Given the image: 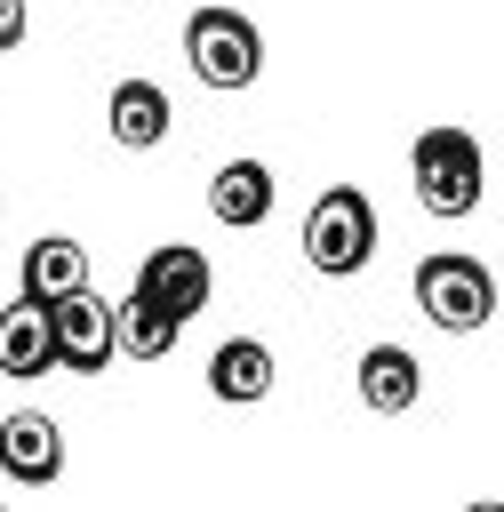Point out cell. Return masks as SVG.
Returning <instances> with one entry per match:
<instances>
[{
    "mask_svg": "<svg viewBox=\"0 0 504 512\" xmlns=\"http://www.w3.org/2000/svg\"><path fill=\"white\" fill-rule=\"evenodd\" d=\"M176 336H184V320H176L168 304H152L144 288L120 296V352H128V360H168Z\"/></svg>",
    "mask_w": 504,
    "mask_h": 512,
    "instance_id": "obj_14",
    "label": "cell"
},
{
    "mask_svg": "<svg viewBox=\"0 0 504 512\" xmlns=\"http://www.w3.org/2000/svg\"><path fill=\"white\" fill-rule=\"evenodd\" d=\"M24 32H32V8H24V0H0V56H16Z\"/></svg>",
    "mask_w": 504,
    "mask_h": 512,
    "instance_id": "obj_15",
    "label": "cell"
},
{
    "mask_svg": "<svg viewBox=\"0 0 504 512\" xmlns=\"http://www.w3.org/2000/svg\"><path fill=\"white\" fill-rule=\"evenodd\" d=\"M56 368V312L48 304H32V296H16L8 312H0V376H48Z\"/></svg>",
    "mask_w": 504,
    "mask_h": 512,
    "instance_id": "obj_10",
    "label": "cell"
},
{
    "mask_svg": "<svg viewBox=\"0 0 504 512\" xmlns=\"http://www.w3.org/2000/svg\"><path fill=\"white\" fill-rule=\"evenodd\" d=\"M136 288H144L152 304H168L176 320H192V312H208V296H216V264H208V248L168 240V248H152V256L136 264Z\"/></svg>",
    "mask_w": 504,
    "mask_h": 512,
    "instance_id": "obj_6",
    "label": "cell"
},
{
    "mask_svg": "<svg viewBox=\"0 0 504 512\" xmlns=\"http://www.w3.org/2000/svg\"><path fill=\"white\" fill-rule=\"evenodd\" d=\"M272 376H280V360H272V344H264V336H224V344L208 352V392H216L224 408L264 400V392H272Z\"/></svg>",
    "mask_w": 504,
    "mask_h": 512,
    "instance_id": "obj_8",
    "label": "cell"
},
{
    "mask_svg": "<svg viewBox=\"0 0 504 512\" xmlns=\"http://www.w3.org/2000/svg\"><path fill=\"white\" fill-rule=\"evenodd\" d=\"M304 264L328 280H352L376 264V200L360 184H328L304 216Z\"/></svg>",
    "mask_w": 504,
    "mask_h": 512,
    "instance_id": "obj_4",
    "label": "cell"
},
{
    "mask_svg": "<svg viewBox=\"0 0 504 512\" xmlns=\"http://www.w3.org/2000/svg\"><path fill=\"white\" fill-rule=\"evenodd\" d=\"M352 376H360V400H368L376 416H408V408L424 400V360H416L408 344H368Z\"/></svg>",
    "mask_w": 504,
    "mask_h": 512,
    "instance_id": "obj_9",
    "label": "cell"
},
{
    "mask_svg": "<svg viewBox=\"0 0 504 512\" xmlns=\"http://www.w3.org/2000/svg\"><path fill=\"white\" fill-rule=\"evenodd\" d=\"M184 64L200 88L232 96V88H256L264 80V32L248 24V8H224V0H200L184 16Z\"/></svg>",
    "mask_w": 504,
    "mask_h": 512,
    "instance_id": "obj_1",
    "label": "cell"
},
{
    "mask_svg": "<svg viewBox=\"0 0 504 512\" xmlns=\"http://www.w3.org/2000/svg\"><path fill=\"white\" fill-rule=\"evenodd\" d=\"M48 312H56V368H72V376L112 368V352H120V304H104L96 288H72Z\"/></svg>",
    "mask_w": 504,
    "mask_h": 512,
    "instance_id": "obj_5",
    "label": "cell"
},
{
    "mask_svg": "<svg viewBox=\"0 0 504 512\" xmlns=\"http://www.w3.org/2000/svg\"><path fill=\"white\" fill-rule=\"evenodd\" d=\"M0 472H8L16 488H48V480L64 472V432H56V416H40V408L0 416Z\"/></svg>",
    "mask_w": 504,
    "mask_h": 512,
    "instance_id": "obj_7",
    "label": "cell"
},
{
    "mask_svg": "<svg viewBox=\"0 0 504 512\" xmlns=\"http://www.w3.org/2000/svg\"><path fill=\"white\" fill-rule=\"evenodd\" d=\"M168 88L160 80H120L112 96H104V128H112V144H128V152H152L160 136H168Z\"/></svg>",
    "mask_w": 504,
    "mask_h": 512,
    "instance_id": "obj_12",
    "label": "cell"
},
{
    "mask_svg": "<svg viewBox=\"0 0 504 512\" xmlns=\"http://www.w3.org/2000/svg\"><path fill=\"white\" fill-rule=\"evenodd\" d=\"M408 184L432 216H472L480 208V184H488V160H480V136L456 128V120H432L416 144H408Z\"/></svg>",
    "mask_w": 504,
    "mask_h": 512,
    "instance_id": "obj_2",
    "label": "cell"
},
{
    "mask_svg": "<svg viewBox=\"0 0 504 512\" xmlns=\"http://www.w3.org/2000/svg\"><path fill=\"white\" fill-rule=\"evenodd\" d=\"M408 296H416V312H424L440 336H472V328H488V312H496V272H488L480 256H464V248H432V256L408 272Z\"/></svg>",
    "mask_w": 504,
    "mask_h": 512,
    "instance_id": "obj_3",
    "label": "cell"
},
{
    "mask_svg": "<svg viewBox=\"0 0 504 512\" xmlns=\"http://www.w3.org/2000/svg\"><path fill=\"white\" fill-rule=\"evenodd\" d=\"M208 216H216L224 232H256V224L272 216V168H264V160H224V168L208 176Z\"/></svg>",
    "mask_w": 504,
    "mask_h": 512,
    "instance_id": "obj_11",
    "label": "cell"
},
{
    "mask_svg": "<svg viewBox=\"0 0 504 512\" xmlns=\"http://www.w3.org/2000/svg\"><path fill=\"white\" fill-rule=\"evenodd\" d=\"M72 288H88V248L64 240V232H40V240L24 248V296H32V304H56V296H72Z\"/></svg>",
    "mask_w": 504,
    "mask_h": 512,
    "instance_id": "obj_13",
    "label": "cell"
}]
</instances>
